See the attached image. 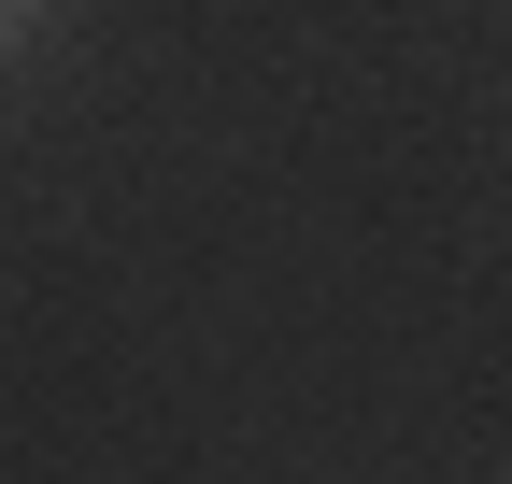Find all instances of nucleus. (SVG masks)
Listing matches in <instances>:
<instances>
[{
	"instance_id": "1",
	"label": "nucleus",
	"mask_w": 512,
	"mask_h": 484,
	"mask_svg": "<svg viewBox=\"0 0 512 484\" xmlns=\"http://www.w3.org/2000/svg\"><path fill=\"white\" fill-rule=\"evenodd\" d=\"M0 43H15V0H0Z\"/></svg>"
}]
</instances>
